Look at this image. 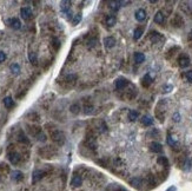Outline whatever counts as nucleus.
<instances>
[{
    "instance_id": "nucleus-8",
    "label": "nucleus",
    "mask_w": 192,
    "mask_h": 191,
    "mask_svg": "<svg viewBox=\"0 0 192 191\" xmlns=\"http://www.w3.org/2000/svg\"><path fill=\"white\" fill-rule=\"evenodd\" d=\"M8 159H10V162L12 163V164H18L20 162V155L19 153H17L15 151L13 152H10L8 153Z\"/></svg>"
},
{
    "instance_id": "nucleus-36",
    "label": "nucleus",
    "mask_w": 192,
    "mask_h": 191,
    "mask_svg": "<svg viewBox=\"0 0 192 191\" xmlns=\"http://www.w3.org/2000/svg\"><path fill=\"white\" fill-rule=\"evenodd\" d=\"M19 142H22V143H26V144H28V139H27V137L22 133V132H20L19 133Z\"/></svg>"
},
{
    "instance_id": "nucleus-2",
    "label": "nucleus",
    "mask_w": 192,
    "mask_h": 191,
    "mask_svg": "<svg viewBox=\"0 0 192 191\" xmlns=\"http://www.w3.org/2000/svg\"><path fill=\"white\" fill-rule=\"evenodd\" d=\"M60 10L63 13L67 14V15H71V1L65 0V1H61L60 2Z\"/></svg>"
},
{
    "instance_id": "nucleus-5",
    "label": "nucleus",
    "mask_w": 192,
    "mask_h": 191,
    "mask_svg": "<svg viewBox=\"0 0 192 191\" xmlns=\"http://www.w3.org/2000/svg\"><path fill=\"white\" fill-rule=\"evenodd\" d=\"M127 84H129L127 79H125L124 77H120V78H118V79L116 80V89L117 90H124L126 86H127Z\"/></svg>"
},
{
    "instance_id": "nucleus-27",
    "label": "nucleus",
    "mask_w": 192,
    "mask_h": 191,
    "mask_svg": "<svg viewBox=\"0 0 192 191\" xmlns=\"http://www.w3.org/2000/svg\"><path fill=\"white\" fill-rule=\"evenodd\" d=\"M10 69H11V72L13 74H19L20 73V66L18 64H12Z\"/></svg>"
},
{
    "instance_id": "nucleus-37",
    "label": "nucleus",
    "mask_w": 192,
    "mask_h": 191,
    "mask_svg": "<svg viewBox=\"0 0 192 191\" xmlns=\"http://www.w3.org/2000/svg\"><path fill=\"white\" fill-rule=\"evenodd\" d=\"M186 79H187L189 83H192V70L186 72Z\"/></svg>"
},
{
    "instance_id": "nucleus-9",
    "label": "nucleus",
    "mask_w": 192,
    "mask_h": 191,
    "mask_svg": "<svg viewBox=\"0 0 192 191\" xmlns=\"http://www.w3.org/2000/svg\"><path fill=\"white\" fill-rule=\"evenodd\" d=\"M150 150L152 152L159 153V152L163 151V146H161V144L158 143V142H152V143L150 144Z\"/></svg>"
},
{
    "instance_id": "nucleus-4",
    "label": "nucleus",
    "mask_w": 192,
    "mask_h": 191,
    "mask_svg": "<svg viewBox=\"0 0 192 191\" xmlns=\"http://www.w3.org/2000/svg\"><path fill=\"white\" fill-rule=\"evenodd\" d=\"M6 23L10 25V26L12 27L13 30H19L20 27H21V23H20V20L18 18H11V19H7Z\"/></svg>"
},
{
    "instance_id": "nucleus-22",
    "label": "nucleus",
    "mask_w": 192,
    "mask_h": 191,
    "mask_svg": "<svg viewBox=\"0 0 192 191\" xmlns=\"http://www.w3.org/2000/svg\"><path fill=\"white\" fill-rule=\"evenodd\" d=\"M172 24H173V26H176V27L182 26V25H183V19H182V17L176 15V17H174V19L172 20Z\"/></svg>"
},
{
    "instance_id": "nucleus-43",
    "label": "nucleus",
    "mask_w": 192,
    "mask_h": 191,
    "mask_svg": "<svg viewBox=\"0 0 192 191\" xmlns=\"http://www.w3.org/2000/svg\"><path fill=\"white\" fill-rule=\"evenodd\" d=\"M191 38H192V32H191Z\"/></svg>"
},
{
    "instance_id": "nucleus-11",
    "label": "nucleus",
    "mask_w": 192,
    "mask_h": 191,
    "mask_svg": "<svg viewBox=\"0 0 192 191\" xmlns=\"http://www.w3.org/2000/svg\"><path fill=\"white\" fill-rule=\"evenodd\" d=\"M71 184L74 188H78V186H80V185L83 184V178L80 177V176H78V175H74L72 177V181H71Z\"/></svg>"
},
{
    "instance_id": "nucleus-7",
    "label": "nucleus",
    "mask_w": 192,
    "mask_h": 191,
    "mask_svg": "<svg viewBox=\"0 0 192 191\" xmlns=\"http://www.w3.org/2000/svg\"><path fill=\"white\" fill-rule=\"evenodd\" d=\"M178 64L180 67H183V69H185L187 66L190 65V58L185 56V54H183V56H180L178 59Z\"/></svg>"
},
{
    "instance_id": "nucleus-13",
    "label": "nucleus",
    "mask_w": 192,
    "mask_h": 191,
    "mask_svg": "<svg viewBox=\"0 0 192 191\" xmlns=\"http://www.w3.org/2000/svg\"><path fill=\"white\" fill-rule=\"evenodd\" d=\"M140 120H141V124L144 126H151L153 124V119L150 116H143Z\"/></svg>"
},
{
    "instance_id": "nucleus-14",
    "label": "nucleus",
    "mask_w": 192,
    "mask_h": 191,
    "mask_svg": "<svg viewBox=\"0 0 192 191\" xmlns=\"http://www.w3.org/2000/svg\"><path fill=\"white\" fill-rule=\"evenodd\" d=\"M151 83H152L151 76H150V74H145V76L143 77V79H141V85L144 86V87H149V86L151 85Z\"/></svg>"
},
{
    "instance_id": "nucleus-33",
    "label": "nucleus",
    "mask_w": 192,
    "mask_h": 191,
    "mask_svg": "<svg viewBox=\"0 0 192 191\" xmlns=\"http://www.w3.org/2000/svg\"><path fill=\"white\" fill-rule=\"evenodd\" d=\"M35 137H37V139H38L39 142H45V140H46V136H45V133L43 131H40Z\"/></svg>"
},
{
    "instance_id": "nucleus-26",
    "label": "nucleus",
    "mask_w": 192,
    "mask_h": 191,
    "mask_svg": "<svg viewBox=\"0 0 192 191\" xmlns=\"http://www.w3.org/2000/svg\"><path fill=\"white\" fill-rule=\"evenodd\" d=\"M131 184H132L134 188L138 189V188L141 186V179H140V178H137V177L133 178V179H131Z\"/></svg>"
},
{
    "instance_id": "nucleus-18",
    "label": "nucleus",
    "mask_w": 192,
    "mask_h": 191,
    "mask_svg": "<svg viewBox=\"0 0 192 191\" xmlns=\"http://www.w3.org/2000/svg\"><path fill=\"white\" fill-rule=\"evenodd\" d=\"M144 60H145V56H144V53H141V52H136L134 53V61H136L137 64H141V63H144Z\"/></svg>"
},
{
    "instance_id": "nucleus-30",
    "label": "nucleus",
    "mask_w": 192,
    "mask_h": 191,
    "mask_svg": "<svg viewBox=\"0 0 192 191\" xmlns=\"http://www.w3.org/2000/svg\"><path fill=\"white\" fill-rule=\"evenodd\" d=\"M70 110H71V112H72L73 114H78V113H79V111H80L79 104H73V105H71Z\"/></svg>"
},
{
    "instance_id": "nucleus-39",
    "label": "nucleus",
    "mask_w": 192,
    "mask_h": 191,
    "mask_svg": "<svg viewBox=\"0 0 192 191\" xmlns=\"http://www.w3.org/2000/svg\"><path fill=\"white\" fill-rule=\"evenodd\" d=\"M5 59H6V54L2 52V51H0V63L5 61Z\"/></svg>"
},
{
    "instance_id": "nucleus-41",
    "label": "nucleus",
    "mask_w": 192,
    "mask_h": 191,
    "mask_svg": "<svg viewBox=\"0 0 192 191\" xmlns=\"http://www.w3.org/2000/svg\"><path fill=\"white\" fill-rule=\"evenodd\" d=\"M164 90H165L164 92H170L169 90H172V86H171V85H167V86H165V89H164Z\"/></svg>"
},
{
    "instance_id": "nucleus-1",
    "label": "nucleus",
    "mask_w": 192,
    "mask_h": 191,
    "mask_svg": "<svg viewBox=\"0 0 192 191\" xmlns=\"http://www.w3.org/2000/svg\"><path fill=\"white\" fill-rule=\"evenodd\" d=\"M51 138H52L53 142H55L57 144H59V145H63L65 143V135L61 131H59V130L53 131L52 133H51Z\"/></svg>"
},
{
    "instance_id": "nucleus-34",
    "label": "nucleus",
    "mask_w": 192,
    "mask_h": 191,
    "mask_svg": "<svg viewBox=\"0 0 192 191\" xmlns=\"http://www.w3.org/2000/svg\"><path fill=\"white\" fill-rule=\"evenodd\" d=\"M92 112H93V106H91V105L84 106V113H85V114H91Z\"/></svg>"
},
{
    "instance_id": "nucleus-20",
    "label": "nucleus",
    "mask_w": 192,
    "mask_h": 191,
    "mask_svg": "<svg viewBox=\"0 0 192 191\" xmlns=\"http://www.w3.org/2000/svg\"><path fill=\"white\" fill-rule=\"evenodd\" d=\"M138 116H139V113H138V111H136V110H131V111L129 112V119H130L131 122L137 120V119H138Z\"/></svg>"
},
{
    "instance_id": "nucleus-25",
    "label": "nucleus",
    "mask_w": 192,
    "mask_h": 191,
    "mask_svg": "<svg viewBox=\"0 0 192 191\" xmlns=\"http://www.w3.org/2000/svg\"><path fill=\"white\" fill-rule=\"evenodd\" d=\"M110 7H111V10H113L114 12L118 11L120 7V1H110Z\"/></svg>"
},
{
    "instance_id": "nucleus-31",
    "label": "nucleus",
    "mask_w": 192,
    "mask_h": 191,
    "mask_svg": "<svg viewBox=\"0 0 192 191\" xmlns=\"http://www.w3.org/2000/svg\"><path fill=\"white\" fill-rule=\"evenodd\" d=\"M28 59H30V61L32 63V64H37V54L34 52H30V54H28Z\"/></svg>"
},
{
    "instance_id": "nucleus-21",
    "label": "nucleus",
    "mask_w": 192,
    "mask_h": 191,
    "mask_svg": "<svg viewBox=\"0 0 192 191\" xmlns=\"http://www.w3.org/2000/svg\"><path fill=\"white\" fill-rule=\"evenodd\" d=\"M4 105L6 106L7 109H11L12 106L14 105V102L12 97H6V98H4Z\"/></svg>"
},
{
    "instance_id": "nucleus-40",
    "label": "nucleus",
    "mask_w": 192,
    "mask_h": 191,
    "mask_svg": "<svg viewBox=\"0 0 192 191\" xmlns=\"http://www.w3.org/2000/svg\"><path fill=\"white\" fill-rule=\"evenodd\" d=\"M173 120H174V122H179V120H180V114H179L178 112H176V113L173 114Z\"/></svg>"
},
{
    "instance_id": "nucleus-29",
    "label": "nucleus",
    "mask_w": 192,
    "mask_h": 191,
    "mask_svg": "<svg viewBox=\"0 0 192 191\" xmlns=\"http://www.w3.org/2000/svg\"><path fill=\"white\" fill-rule=\"evenodd\" d=\"M157 163L160 164V165H164V166H167V164H169V160H167L166 157L161 156V157H158V159H157Z\"/></svg>"
},
{
    "instance_id": "nucleus-12",
    "label": "nucleus",
    "mask_w": 192,
    "mask_h": 191,
    "mask_svg": "<svg viewBox=\"0 0 192 191\" xmlns=\"http://www.w3.org/2000/svg\"><path fill=\"white\" fill-rule=\"evenodd\" d=\"M104 44L107 48H112L114 45H116V39L113 37H106L104 39Z\"/></svg>"
},
{
    "instance_id": "nucleus-16",
    "label": "nucleus",
    "mask_w": 192,
    "mask_h": 191,
    "mask_svg": "<svg viewBox=\"0 0 192 191\" xmlns=\"http://www.w3.org/2000/svg\"><path fill=\"white\" fill-rule=\"evenodd\" d=\"M106 25L108 27H112L116 25V23H117V19H116V17L114 15H107L106 17V20H105Z\"/></svg>"
},
{
    "instance_id": "nucleus-10",
    "label": "nucleus",
    "mask_w": 192,
    "mask_h": 191,
    "mask_svg": "<svg viewBox=\"0 0 192 191\" xmlns=\"http://www.w3.org/2000/svg\"><path fill=\"white\" fill-rule=\"evenodd\" d=\"M136 19L138 20V21H144V20L146 19L145 10H143V8L137 10V11H136Z\"/></svg>"
},
{
    "instance_id": "nucleus-35",
    "label": "nucleus",
    "mask_w": 192,
    "mask_h": 191,
    "mask_svg": "<svg viewBox=\"0 0 192 191\" xmlns=\"http://www.w3.org/2000/svg\"><path fill=\"white\" fill-rule=\"evenodd\" d=\"M159 39H160V34H159V33L153 32L152 34H151V40H152V43H157Z\"/></svg>"
},
{
    "instance_id": "nucleus-42",
    "label": "nucleus",
    "mask_w": 192,
    "mask_h": 191,
    "mask_svg": "<svg viewBox=\"0 0 192 191\" xmlns=\"http://www.w3.org/2000/svg\"><path fill=\"white\" fill-rule=\"evenodd\" d=\"M166 191H176V188H174V186H171L170 189H167Z\"/></svg>"
},
{
    "instance_id": "nucleus-19",
    "label": "nucleus",
    "mask_w": 192,
    "mask_h": 191,
    "mask_svg": "<svg viewBox=\"0 0 192 191\" xmlns=\"http://www.w3.org/2000/svg\"><path fill=\"white\" fill-rule=\"evenodd\" d=\"M86 145L90 147V149H96L97 147V143H96V140H94V138L93 137H88L87 138V140H86Z\"/></svg>"
},
{
    "instance_id": "nucleus-24",
    "label": "nucleus",
    "mask_w": 192,
    "mask_h": 191,
    "mask_svg": "<svg viewBox=\"0 0 192 191\" xmlns=\"http://www.w3.org/2000/svg\"><path fill=\"white\" fill-rule=\"evenodd\" d=\"M86 44H87V46L88 47H94L97 44H98V39H97L96 37H94V38L92 37V38H90V39L87 40Z\"/></svg>"
},
{
    "instance_id": "nucleus-28",
    "label": "nucleus",
    "mask_w": 192,
    "mask_h": 191,
    "mask_svg": "<svg viewBox=\"0 0 192 191\" xmlns=\"http://www.w3.org/2000/svg\"><path fill=\"white\" fill-rule=\"evenodd\" d=\"M81 18H83L81 13L76 14V15L73 17V19H72V24H73V25H78L80 21H81Z\"/></svg>"
},
{
    "instance_id": "nucleus-23",
    "label": "nucleus",
    "mask_w": 192,
    "mask_h": 191,
    "mask_svg": "<svg viewBox=\"0 0 192 191\" xmlns=\"http://www.w3.org/2000/svg\"><path fill=\"white\" fill-rule=\"evenodd\" d=\"M143 35V28H136L134 30V33H133V39L134 40H139Z\"/></svg>"
},
{
    "instance_id": "nucleus-15",
    "label": "nucleus",
    "mask_w": 192,
    "mask_h": 191,
    "mask_svg": "<svg viewBox=\"0 0 192 191\" xmlns=\"http://www.w3.org/2000/svg\"><path fill=\"white\" fill-rule=\"evenodd\" d=\"M164 20H165V15H164V13H163L161 11H158V12L156 13V15H154V21H156L157 24H163Z\"/></svg>"
},
{
    "instance_id": "nucleus-17",
    "label": "nucleus",
    "mask_w": 192,
    "mask_h": 191,
    "mask_svg": "<svg viewBox=\"0 0 192 191\" xmlns=\"http://www.w3.org/2000/svg\"><path fill=\"white\" fill-rule=\"evenodd\" d=\"M11 177H12V179L13 181H15V182H19V181H21L22 179V172L18 171V170H14V171H12V173H11Z\"/></svg>"
},
{
    "instance_id": "nucleus-6",
    "label": "nucleus",
    "mask_w": 192,
    "mask_h": 191,
    "mask_svg": "<svg viewBox=\"0 0 192 191\" xmlns=\"http://www.w3.org/2000/svg\"><path fill=\"white\" fill-rule=\"evenodd\" d=\"M44 176H45V172L43 171V170H34L33 173H32V183L39 182Z\"/></svg>"
},
{
    "instance_id": "nucleus-32",
    "label": "nucleus",
    "mask_w": 192,
    "mask_h": 191,
    "mask_svg": "<svg viewBox=\"0 0 192 191\" xmlns=\"http://www.w3.org/2000/svg\"><path fill=\"white\" fill-rule=\"evenodd\" d=\"M167 144L171 145V146H176L177 145V140H176V138H173L172 136H167Z\"/></svg>"
},
{
    "instance_id": "nucleus-38",
    "label": "nucleus",
    "mask_w": 192,
    "mask_h": 191,
    "mask_svg": "<svg viewBox=\"0 0 192 191\" xmlns=\"http://www.w3.org/2000/svg\"><path fill=\"white\" fill-rule=\"evenodd\" d=\"M53 43H54V47H55V50H58V48H59V44H60L59 39L54 38V39H53Z\"/></svg>"
},
{
    "instance_id": "nucleus-3",
    "label": "nucleus",
    "mask_w": 192,
    "mask_h": 191,
    "mask_svg": "<svg viewBox=\"0 0 192 191\" xmlns=\"http://www.w3.org/2000/svg\"><path fill=\"white\" fill-rule=\"evenodd\" d=\"M20 15H21V18L24 20H30L32 18V10L30 8V7H22L21 10H20Z\"/></svg>"
}]
</instances>
